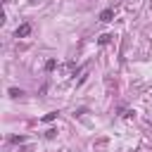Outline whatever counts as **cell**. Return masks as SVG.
<instances>
[{"label":"cell","mask_w":152,"mask_h":152,"mask_svg":"<svg viewBox=\"0 0 152 152\" xmlns=\"http://www.w3.org/2000/svg\"><path fill=\"white\" fill-rule=\"evenodd\" d=\"M31 33V24H21L17 31H14V38H26Z\"/></svg>","instance_id":"1"},{"label":"cell","mask_w":152,"mask_h":152,"mask_svg":"<svg viewBox=\"0 0 152 152\" xmlns=\"http://www.w3.org/2000/svg\"><path fill=\"white\" fill-rule=\"evenodd\" d=\"M112 17H114V10H104L100 14V21H112Z\"/></svg>","instance_id":"2"},{"label":"cell","mask_w":152,"mask_h":152,"mask_svg":"<svg viewBox=\"0 0 152 152\" xmlns=\"http://www.w3.org/2000/svg\"><path fill=\"white\" fill-rule=\"evenodd\" d=\"M24 95V90H19V88H10V97H21Z\"/></svg>","instance_id":"3"},{"label":"cell","mask_w":152,"mask_h":152,"mask_svg":"<svg viewBox=\"0 0 152 152\" xmlns=\"http://www.w3.org/2000/svg\"><path fill=\"white\" fill-rule=\"evenodd\" d=\"M55 66H57V62H55V59H48V62H45V69H48V71H52Z\"/></svg>","instance_id":"4"},{"label":"cell","mask_w":152,"mask_h":152,"mask_svg":"<svg viewBox=\"0 0 152 152\" xmlns=\"http://www.w3.org/2000/svg\"><path fill=\"white\" fill-rule=\"evenodd\" d=\"M109 40H112V36H107V33H104V36H100V45H107Z\"/></svg>","instance_id":"5"},{"label":"cell","mask_w":152,"mask_h":152,"mask_svg":"<svg viewBox=\"0 0 152 152\" xmlns=\"http://www.w3.org/2000/svg\"><path fill=\"white\" fill-rule=\"evenodd\" d=\"M10 142H14V145H17V142H24V135H12Z\"/></svg>","instance_id":"6"},{"label":"cell","mask_w":152,"mask_h":152,"mask_svg":"<svg viewBox=\"0 0 152 152\" xmlns=\"http://www.w3.org/2000/svg\"><path fill=\"white\" fill-rule=\"evenodd\" d=\"M55 116H57V112H50V114H45V119H43V121H52Z\"/></svg>","instance_id":"7"}]
</instances>
